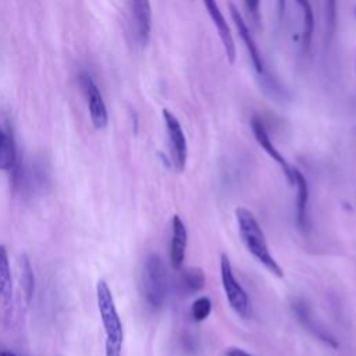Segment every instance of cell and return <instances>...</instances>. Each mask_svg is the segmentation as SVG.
Here are the masks:
<instances>
[{"instance_id":"cell-1","label":"cell","mask_w":356,"mask_h":356,"mask_svg":"<svg viewBox=\"0 0 356 356\" xmlns=\"http://www.w3.org/2000/svg\"><path fill=\"white\" fill-rule=\"evenodd\" d=\"M235 217H236V224L239 229L241 239L243 245L246 246L248 252L260 263L263 264L273 275L282 278L284 271L281 266L277 263V260L273 257L270 253L264 232L256 220L254 214L245 209V207H238L235 210Z\"/></svg>"},{"instance_id":"cell-2","label":"cell","mask_w":356,"mask_h":356,"mask_svg":"<svg viewBox=\"0 0 356 356\" xmlns=\"http://www.w3.org/2000/svg\"><path fill=\"white\" fill-rule=\"evenodd\" d=\"M96 298L102 324L106 334V356H121L124 342L122 323L120 320L111 291L104 280H99L96 285Z\"/></svg>"},{"instance_id":"cell-3","label":"cell","mask_w":356,"mask_h":356,"mask_svg":"<svg viewBox=\"0 0 356 356\" xmlns=\"http://www.w3.org/2000/svg\"><path fill=\"white\" fill-rule=\"evenodd\" d=\"M168 292V274L163 259L152 253L147 256L143 267V293L146 302L153 309H160Z\"/></svg>"},{"instance_id":"cell-4","label":"cell","mask_w":356,"mask_h":356,"mask_svg":"<svg viewBox=\"0 0 356 356\" xmlns=\"http://www.w3.org/2000/svg\"><path fill=\"white\" fill-rule=\"evenodd\" d=\"M220 271H221V282L222 288L227 296V300L232 310L242 318H248L252 313V306H250V299L243 289V286L238 282L229 257L222 253L220 259Z\"/></svg>"},{"instance_id":"cell-5","label":"cell","mask_w":356,"mask_h":356,"mask_svg":"<svg viewBox=\"0 0 356 356\" xmlns=\"http://www.w3.org/2000/svg\"><path fill=\"white\" fill-rule=\"evenodd\" d=\"M163 118L165 122V129L168 135L172 163L178 172H182L188 160V143L184 134V129L178 121V118L167 108L163 110Z\"/></svg>"},{"instance_id":"cell-6","label":"cell","mask_w":356,"mask_h":356,"mask_svg":"<svg viewBox=\"0 0 356 356\" xmlns=\"http://www.w3.org/2000/svg\"><path fill=\"white\" fill-rule=\"evenodd\" d=\"M292 312L296 316V320L302 324V327L305 330H307L314 338H317L318 341L324 342L325 345H328L330 348L337 349L338 348V342L337 339L316 320L313 310L310 309V306L307 305V302L302 298H296L293 299L292 305Z\"/></svg>"},{"instance_id":"cell-7","label":"cell","mask_w":356,"mask_h":356,"mask_svg":"<svg viewBox=\"0 0 356 356\" xmlns=\"http://www.w3.org/2000/svg\"><path fill=\"white\" fill-rule=\"evenodd\" d=\"M81 85L86 96L92 124L95 128L103 129L108 122V114H107V108H106L102 93L96 86V83L92 81V78L88 75L81 76Z\"/></svg>"},{"instance_id":"cell-8","label":"cell","mask_w":356,"mask_h":356,"mask_svg":"<svg viewBox=\"0 0 356 356\" xmlns=\"http://www.w3.org/2000/svg\"><path fill=\"white\" fill-rule=\"evenodd\" d=\"M250 128H252V132L254 135V139L257 140V143L261 146V149H264V152L281 167L286 181L293 185V167H291L288 164V161L285 160V157L277 150V147L273 145L267 131H266V127L263 124V121L259 118V117H252L250 118Z\"/></svg>"},{"instance_id":"cell-9","label":"cell","mask_w":356,"mask_h":356,"mask_svg":"<svg viewBox=\"0 0 356 356\" xmlns=\"http://www.w3.org/2000/svg\"><path fill=\"white\" fill-rule=\"evenodd\" d=\"M13 310V278L6 246L0 245V320L6 323Z\"/></svg>"},{"instance_id":"cell-10","label":"cell","mask_w":356,"mask_h":356,"mask_svg":"<svg viewBox=\"0 0 356 356\" xmlns=\"http://www.w3.org/2000/svg\"><path fill=\"white\" fill-rule=\"evenodd\" d=\"M228 8H229L231 18L234 21V25H235L241 39L245 43V47H246V50L249 53V57L252 60V64H253L256 72L260 74V75L264 74V63H263L261 53H260V50H259V47H257V44H256V42H254V39H253V36H252V33L249 31L246 22L243 21V17L241 15L239 10L236 8V6L232 1L228 3Z\"/></svg>"},{"instance_id":"cell-11","label":"cell","mask_w":356,"mask_h":356,"mask_svg":"<svg viewBox=\"0 0 356 356\" xmlns=\"http://www.w3.org/2000/svg\"><path fill=\"white\" fill-rule=\"evenodd\" d=\"M203 4L218 32V36L222 42V46H224V51H225V56L228 58V63L229 64H234L235 63V56H236V50H235V43H234V39H232V35H231V29L228 26V22L225 21L218 4L216 0H203Z\"/></svg>"},{"instance_id":"cell-12","label":"cell","mask_w":356,"mask_h":356,"mask_svg":"<svg viewBox=\"0 0 356 356\" xmlns=\"http://www.w3.org/2000/svg\"><path fill=\"white\" fill-rule=\"evenodd\" d=\"M186 242H188L186 227L181 220V217L175 214L171 220V242H170V263L175 270L182 268Z\"/></svg>"},{"instance_id":"cell-13","label":"cell","mask_w":356,"mask_h":356,"mask_svg":"<svg viewBox=\"0 0 356 356\" xmlns=\"http://www.w3.org/2000/svg\"><path fill=\"white\" fill-rule=\"evenodd\" d=\"M132 21L139 43L146 44L152 31V7L149 0H132Z\"/></svg>"},{"instance_id":"cell-14","label":"cell","mask_w":356,"mask_h":356,"mask_svg":"<svg viewBox=\"0 0 356 356\" xmlns=\"http://www.w3.org/2000/svg\"><path fill=\"white\" fill-rule=\"evenodd\" d=\"M293 185H296V225L300 229L307 227V204H309V184L300 170L293 168Z\"/></svg>"},{"instance_id":"cell-15","label":"cell","mask_w":356,"mask_h":356,"mask_svg":"<svg viewBox=\"0 0 356 356\" xmlns=\"http://www.w3.org/2000/svg\"><path fill=\"white\" fill-rule=\"evenodd\" d=\"M178 284H179L181 292L185 293L186 296H189V295H193L203 289V286L206 284V277H204V273L202 268L188 267L181 271Z\"/></svg>"},{"instance_id":"cell-16","label":"cell","mask_w":356,"mask_h":356,"mask_svg":"<svg viewBox=\"0 0 356 356\" xmlns=\"http://www.w3.org/2000/svg\"><path fill=\"white\" fill-rule=\"evenodd\" d=\"M298 6L302 10V46L303 51H307L312 43V36L314 31V14L309 0H296Z\"/></svg>"},{"instance_id":"cell-17","label":"cell","mask_w":356,"mask_h":356,"mask_svg":"<svg viewBox=\"0 0 356 356\" xmlns=\"http://www.w3.org/2000/svg\"><path fill=\"white\" fill-rule=\"evenodd\" d=\"M19 284L21 289L24 292V298L26 305L31 303L35 289V278H33V270L31 266V261L26 254H22L19 259Z\"/></svg>"},{"instance_id":"cell-18","label":"cell","mask_w":356,"mask_h":356,"mask_svg":"<svg viewBox=\"0 0 356 356\" xmlns=\"http://www.w3.org/2000/svg\"><path fill=\"white\" fill-rule=\"evenodd\" d=\"M15 164V146L13 136L0 125V170H10Z\"/></svg>"},{"instance_id":"cell-19","label":"cell","mask_w":356,"mask_h":356,"mask_svg":"<svg viewBox=\"0 0 356 356\" xmlns=\"http://www.w3.org/2000/svg\"><path fill=\"white\" fill-rule=\"evenodd\" d=\"M211 313V300L207 296H199L191 306V316L195 321L206 320Z\"/></svg>"},{"instance_id":"cell-20","label":"cell","mask_w":356,"mask_h":356,"mask_svg":"<svg viewBox=\"0 0 356 356\" xmlns=\"http://www.w3.org/2000/svg\"><path fill=\"white\" fill-rule=\"evenodd\" d=\"M324 11H325L327 33L332 36L337 26V0H324Z\"/></svg>"},{"instance_id":"cell-21","label":"cell","mask_w":356,"mask_h":356,"mask_svg":"<svg viewBox=\"0 0 356 356\" xmlns=\"http://www.w3.org/2000/svg\"><path fill=\"white\" fill-rule=\"evenodd\" d=\"M243 3L250 18L256 24H259L260 22V0H243Z\"/></svg>"},{"instance_id":"cell-22","label":"cell","mask_w":356,"mask_h":356,"mask_svg":"<svg viewBox=\"0 0 356 356\" xmlns=\"http://www.w3.org/2000/svg\"><path fill=\"white\" fill-rule=\"evenodd\" d=\"M225 356H253L249 352H246L242 348H236V346H231L225 349Z\"/></svg>"},{"instance_id":"cell-23","label":"cell","mask_w":356,"mask_h":356,"mask_svg":"<svg viewBox=\"0 0 356 356\" xmlns=\"http://www.w3.org/2000/svg\"><path fill=\"white\" fill-rule=\"evenodd\" d=\"M285 6H286V0H277V8H278V15H280V19L284 17V13H285Z\"/></svg>"},{"instance_id":"cell-24","label":"cell","mask_w":356,"mask_h":356,"mask_svg":"<svg viewBox=\"0 0 356 356\" xmlns=\"http://www.w3.org/2000/svg\"><path fill=\"white\" fill-rule=\"evenodd\" d=\"M0 356H17V355L13 352H8V350H0Z\"/></svg>"},{"instance_id":"cell-25","label":"cell","mask_w":356,"mask_h":356,"mask_svg":"<svg viewBox=\"0 0 356 356\" xmlns=\"http://www.w3.org/2000/svg\"><path fill=\"white\" fill-rule=\"evenodd\" d=\"M355 17H356V7H355Z\"/></svg>"}]
</instances>
